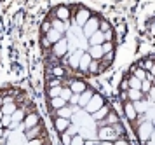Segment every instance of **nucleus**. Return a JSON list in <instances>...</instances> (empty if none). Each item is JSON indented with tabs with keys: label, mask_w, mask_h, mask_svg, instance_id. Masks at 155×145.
<instances>
[{
	"label": "nucleus",
	"mask_w": 155,
	"mask_h": 145,
	"mask_svg": "<svg viewBox=\"0 0 155 145\" xmlns=\"http://www.w3.org/2000/svg\"><path fill=\"white\" fill-rule=\"evenodd\" d=\"M82 143H85V142H84V136L75 133V135L71 136V145H82Z\"/></svg>",
	"instance_id": "obj_27"
},
{
	"label": "nucleus",
	"mask_w": 155,
	"mask_h": 145,
	"mask_svg": "<svg viewBox=\"0 0 155 145\" xmlns=\"http://www.w3.org/2000/svg\"><path fill=\"white\" fill-rule=\"evenodd\" d=\"M82 28V33H84L85 39H89L96 30H99V21L96 19V18H89V19L84 23V26H80Z\"/></svg>",
	"instance_id": "obj_3"
},
{
	"label": "nucleus",
	"mask_w": 155,
	"mask_h": 145,
	"mask_svg": "<svg viewBox=\"0 0 155 145\" xmlns=\"http://www.w3.org/2000/svg\"><path fill=\"white\" fill-rule=\"evenodd\" d=\"M127 86H129L131 89H140L141 91V81H140V79H136L134 75L127 81Z\"/></svg>",
	"instance_id": "obj_25"
},
{
	"label": "nucleus",
	"mask_w": 155,
	"mask_h": 145,
	"mask_svg": "<svg viewBox=\"0 0 155 145\" xmlns=\"http://www.w3.org/2000/svg\"><path fill=\"white\" fill-rule=\"evenodd\" d=\"M120 88H122V89H129V86H127V82H122V84H120Z\"/></svg>",
	"instance_id": "obj_45"
},
{
	"label": "nucleus",
	"mask_w": 155,
	"mask_h": 145,
	"mask_svg": "<svg viewBox=\"0 0 155 145\" xmlns=\"http://www.w3.org/2000/svg\"><path fill=\"white\" fill-rule=\"evenodd\" d=\"M68 103H70V105H78V93H71Z\"/></svg>",
	"instance_id": "obj_37"
},
{
	"label": "nucleus",
	"mask_w": 155,
	"mask_h": 145,
	"mask_svg": "<svg viewBox=\"0 0 155 145\" xmlns=\"http://www.w3.org/2000/svg\"><path fill=\"white\" fill-rule=\"evenodd\" d=\"M134 77H136V79H140V81H145V79H147V72H145L143 68H140V70H136V72H134Z\"/></svg>",
	"instance_id": "obj_34"
},
{
	"label": "nucleus",
	"mask_w": 155,
	"mask_h": 145,
	"mask_svg": "<svg viewBox=\"0 0 155 145\" xmlns=\"http://www.w3.org/2000/svg\"><path fill=\"white\" fill-rule=\"evenodd\" d=\"M38 124V116L37 114H28L26 117H25V126H26V129L31 128V126H37Z\"/></svg>",
	"instance_id": "obj_21"
},
{
	"label": "nucleus",
	"mask_w": 155,
	"mask_h": 145,
	"mask_svg": "<svg viewBox=\"0 0 155 145\" xmlns=\"http://www.w3.org/2000/svg\"><path fill=\"white\" fill-rule=\"evenodd\" d=\"M47 46H51V42L47 40V37H45V39H44V47H47Z\"/></svg>",
	"instance_id": "obj_44"
},
{
	"label": "nucleus",
	"mask_w": 155,
	"mask_h": 145,
	"mask_svg": "<svg viewBox=\"0 0 155 145\" xmlns=\"http://www.w3.org/2000/svg\"><path fill=\"white\" fill-rule=\"evenodd\" d=\"M70 89L71 93H82V91L87 89V86H85V82H82V81H70Z\"/></svg>",
	"instance_id": "obj_15"
},
{
	"label": "nucleus",
	"mask_w": 155,
	"mask_h": 145,
	"mask_svg": "<svg viewBox=\"0 0 155 145\" xmlns=\"http://www.w3.org/2000/svg\"><path fill=\"white\" fill-rule=\"evenodd\" d=\"M152 133H153V126H152V121H143L140 126H138V138L141 142H148L152 138Z\"/></svg>",
	"instance_id": "obj_1"
},
{
	"label": "nucleus",
	"mask_w": 155,
	"mask_h": 145,
	"mask_svg": "<svg viewBox=\"0 0 155 145\" xmlns=\"http://www.w3.org/2000/svg\"><path fill=\"white\" fill-rule=\"evenodd\" d=\"M124 114H126V117L129 121H134V119L138 117V114H136V110H134V107H133V102H126L124 103Z\"/></svg>",
	"instance_id": "obj_13"
},
{
	"label": "nucleus",
	"mask_w": 155,
	"mask_h": 145,
	"mask_svg": "<svg viewBox=\"0 0 155 145\" xmlns=\"http://www.w3.org/2000/svg\"><path fill=\"white\" fill-rule=\"evenodd\" d=\"M51 28H52V26H51V23H44L42 30H44V32H47V30H51Z\"/></svg>",
	"instance_id": "obj_43"
},
{
	"label": "nucleus",
	"mask_w": 155,
	"mask_h": 145,
	"mask_svg": "<svg viewBox=\"0 0 155 145\" xmlns=\"http://www.w3.org/2000/svg\"><path fill=\"white\" fill-rule=\"evenodd\" d=\"M103 42H105V33H103L101 30H96V32L87 39V44H89V46H101Z\"/></svg>",
	"instance_id": "obj_8"
},
{
	"label": "nucleus",
	"mask_w": 155,
	"mask_h": 145,
	"mask_svg": "<svg viewBox=\"0 0 155 145\" xmlns=\"http://www.w3.org/2000/svg\"><path fill=\"white\" fill-rule=\"evenodd\" d=\"M91 61H92L91 54H89L87 51H84V53L80 54V60H78V70H80L82 74H85V72L89 70V65H91Z\"/></svg>",
	"instance_id": "obj_6"
},
{
	"label": "nucleus",
	"mask_w": 155,
	"mask_h": 145,
	"mask_svg": "<svg viewBox=\"0 0 155 145\" xmlns=\"http://www.w3.org/2000/svg\"><path fill=\"white\" fill-rule=\"evenodd\" d=\"M87 53L91 54V58L92 60H103V49H101V46H89V49H87Z\"/></svg>",
	"instance_id": "obj_12"
},
{
	"label": "nucleus",
	"mask_w": 155,
	"mask_h": 145,
	"mask_svg": "<svg viewBox=\"0 0 155 145\" xmlns=\"http://www.w3.org/2000/svg\"><path fill=\"white\" fill-rule=\"evenodd\" d=\"M89 18H91V12H89L87 9H80L77 12V16H75V25H77V26H84V23L89 19Z\"/></svg>",
	"instance_id": "obj_9"
},
{
	"label": "nucleus",
	"mask_w": 155,
	"mask_h": 145,
	"mask_svg": "<svg viewBox=\"0 0 155 145\" xmlns=\"http://www.w3.org/2000/svg\"><path fill=\"white\" fill-rule=\"evenodd\" d=\"M150 88H152L150 81H147V79H145V81H141V93H143V95H147L148 91H150Z\"/></svg>",
	"instance_id": "obj_30"
},
{
	"label": "nucleus",
	"mask_w": 155,
	"mask_h": 145,
	"mask_svg": "<svg viewBox=\"0 0 155 145\" xmlns=\"http://www.w3.org/2000/svg\"><path fill=\"white\" fill-rule=\"evenodd\" d=\"M105 119L108 121V123H110V124H117V123H119V117H117V116H115L113 112H108Z\"/></svg>",
	"instance_id": "obj_29"
},
{
	"label": "nucleus",
	"mask_w": 155,
	"mask_h": 145,
	"mask_svg": "<svg viewBox=\"0 0 155 145\" xmlns=\"http://www.w3.org/2000/svg\"><path fill=\"white\" fill-rule=\"evenodd\" d=\"M52 74H54L56 77H59V79H61V77L64 75V70L61 68V67H54V68H52Z\"/></svg>",
	"instance_id": "obj_36"
},
{
	"label": "nucleus",
	"mask_w": 155,
	"mask_h": 145,
	"mask_svg": "<svg viewBox=\"0 0 155 145\" xmlns=\"http://www.w3.org/2000/svg\"><path fill=\"white\" fill-rule=\"evenodd\" d=\"M56 114H58V117H66V119H70L71 116H73V112H71V109L68 107V105H64V107H61V109H58Z\"/></svg>",
	"instance_id": "obj_23"
},
{
	"label": "nucleus",
	"mask_w": 155,
	"mask_h": 145,
	"mask_svg": "<svg viewBox=\"0 0 155 145\" xmlns=\"http://www.w3.org/2000/svg\"><path fill=\"white\" fill-rule=\"evenodd\" d=\"M145 67H147V68L150 70V68H152V61H147V63H145Z\"/></svg>",
	"instance_id": "obj_47"
},
{
	"label": "nucleus",
	"mask_w": 155,
	"mask_h": 145,
	"mask_svg": "<svg viewBox=\"0 0 155 145\" xmlns=\"http://www.w3.org/2000/svg\"><path fill=\"white\" fill-rule=\"evenodd\" d=\"M0 128H4V124H2V121H0Z\"/></svg>",
	"instance_id": "obj_49"
},
{
	"label": "nucleus",
	"mask_w": 155,
	"mask_h": 145,
	"mask_svg": "<svg viewBox=\"0 0 155 145\" xmlns=\"http://www.w3.org/2000/svg\"><path fill=\"white\" fill-rule=\"evenodd\" d=\"M99 140H115L117 138V133L113 129V126H106V128H101L98 131Z\"/></svg>",
	"instance_id": "obj_7"
},
{
	"label": "nucleus",
	"mask_w": 155,
	"mask_h": 145,
	"mask_svg": "<svg viewBox=\"0 0 155 145\" xmlns=\"http://www.w3.org/2000/svg\"><path fill=\"white\" fill-rule=\"evenodd\" d=\"M52 53H54V56H58V58H61V56H64L68 53V44H66V39H64V37L52 44Z\"/></svg>",
	"instance_id": "obj_5"
},
{
	"label": "nucleus",
	"mask_w": 155,
	"mask_h": 145,
	"mask_svg": "<svg viewBox=\"0 0 155 145\" xmlns=\"http://www.w3.org/2000/svg\"><path fill=\"white\" fill-rule=\"evenodd\" d=\"M0 121H2V124H4V128H9V126H11V123H12V117H11V114H4Z\"/></svg>",
	"instance_id": "obj_28"
},
{
	"label": "nucleus",
	"mask_w": 155,
	"mask_h": 145,
	"mask_svg": "<svg viewBox=\"0 0 155 145\" xmlns=\"http://www.w3.org/2000/svg\"><path fill=\"white\" fill-rule=\"evenodd\" d=\"M103 105H105V100H103V96L94 93V95H92V98L89 100V103L84 107V110L87 112V114H92V112H96L99 107H103Z\"/></svg>",
	"instance_id": "obj_2"
},
{
	"label": "nucleus",
	"mask_w": 155,
	"mask_h": 145,
	"mask_svg": "<svg viewBox=\"0 0 155 145\" xmlns=\"http://www.w3.org/2000/svg\"><path fill=\"white\" fill-rule=\"evenodd\" d=\"M45 33H47V40H49L51 44H54V42H58L59 39H63V33H61V32H58V30H54V28L47 30Z\"/></svg>",
	"instance_id": "obj_17"
},
{
	"label": "nucleus",
	"mask_w": 155,
	"mask_h": 145,
	"mask_svg": "<svg viewBox=\"0 0 155 145\" xmlns=\"http://www.w3.org/2000/svg\"><path fill=\"white\" fill-rule=\"evenodd\" d=\"M101 28H103L101 32H108V30H110V26H108V23H105V21L101 23Z\"/></svg>",
	"instance_id": "obj_41"
},
{
	"label": "nucleus",
	"mask_w": 155,
	"mask_h": 145,
	"mask_svg": "<svg viewBox=\"0 0 155 145\" xmlns=\"http://www.w3.org/2000/svg\"><path fill=\"white\" fill-rule=\"evenodd\" d=\"M70 109H71V112H73V114H78L82 107H80V105H70Z\"/></svg>",
	"instance_id": "obj_40"
},
{
	"label": "nucleus",
	"mask_w": 155,
	"mask_h": 145,
	"mask_svg": "<svg viewBox=\"0 0 155 145\" xmlns=\"http://www.w3.org/2000/svg\"><path fill=\"white\" fill-rule=\"evenodd\" d=\"M56 18L58 19H61V21H68V18H70V11H68V7H58Z\"/></svg>",
	"instance_id": "obj_22"
},
{
	"label": "nucleus",
	"mask_w": 155,
	"mask_h": 145,
	"mask_svg": "<svg viewBox=\"0 0 155 145\" xmlns=\"http://www.w3.org/2000/svg\"><path fill=\"white\" fill-rule=\"evenodd\" d=\"M120 79H122V74L119 72V74L115 75V79H113V84H119V81H120Z\"/></svg>",
	"instance_id": "obj_42"
},
{
	"label": "nucleus",
	"mask_w": 155,
	"mask_h": 145,
	"mask_svg": "<svg viewBox=\"0 0 155 145\" xmlns=\"http://www.w3.org/2000/svg\"><path fill=\"white\" fill-rule=\"evenodd\" d=\"M68 124H70V119L66 117H56L54 119V126H56V129L59 133H63L66 128H68Z\"/></svg>",
	"instance_id": "obj_14"
},
{
	"label": "nucleus",
	"mask_w": 155,
	"mask_h": 145,
	"mask_svg": "<svg viewBox=\"0 0 155 145\" xmlns=\"http://www.w3.org/2000/svg\"><path fill=\"white\" fill-rule=\"evenodd\" d=\"M63 143H66V145L71 143V136L68 135V133H63Z\"/></svg>",
	"instance_id": "obj_38"
},
{
	"label": "nucleus",
	"mask_w": 155,
	"mask_h": 145,
	"mask_svg": "<svg viewBox=\"0 0 155 145\" xmlns=\"http://www.w3.org/2000/svg\"><path fill=\"white\" fill-rule=\"evenodd\" d=\"M59 96L63 98V100H66V102H68V100H70V96H71V89H70V88H66V89H63V88H61V93H59Z\"/></svg>",
	"instance_id": "obj_32"
},
{
	"label": "nucleus",
	"mask_w": 155,
	"mask_h": 145,
	"mask_svg": "<svg viewBox=\"0 0 155 145\" xmlns=\"http://www.w3.org/2000/svg\"><path fill=\"white\" fill-rule=\"evenodd\" d=\"M127 98L131 100V102H134V100H143V93H141L140 89H127Z\"/></svg>",
	"instance_id": "obj_24"
},
{
	"label": "nucleus",
	"mask_w": 155,
	"mask_h": 145,
	"mask_svg": "<svg viewBox=\"0 0 155 145\" xmlns=\"http://www.w3.org/2000/svg\"><path fill=\"white\" fill-rule=\"evenodd\" d=\"M148 103H150V102H148ZM148 103L147 102H141V100H134L133 107H134V110H136V114H145V110L148 109Z\"/></svg>",
	"instance_id": "obj_19"
},
{
	"label": "nucleus",
	"mask_w": 155,
	"mask_h": 145,
	"mask_svg": "<svg viewBox=\"0 0 155 145\" xmlns=\"http://www.w3.org/2000/svg\"><path fill=\"white\" fill-rule=\"evenodd\" d=\"M115 143H117V145H124V143H127V142H126V140H117Z\"/></svg>",
	"instance_id": "obj_46"
},
{
	"label": "nucleus",
	"mask_w": 155,
	"mask_h": 145,
	"mask_svg": "<svg viewBox=\"0 0 155 145\" xmlns=\"http://www.w3.org/2000/svg\"><path fill=\"white\" fill-rule=\"evenodd\" d=\"M59 93H61V86H56V88H51V89H49V96H51V98L59 96Z\"/></svg>",
	"instance_id": "obj_35"
},
{
	"label": "nucleus",
	"mask_w": 155,
	"mask_h": 145,
	"mask_svg": "<svg viewBox=\"0 0 155 145\" xmlns=\"http://www.w3.org/2000/svg\"><path fill=\"white\" fill-rule=\"evenodd\" d=\"M5 143H28V138H26V135L21 131V129H12V131L9 133V142Z\"/></svg>",
	"instance_id": "obj_4"
},
{
	"label": "nucleus",
	"mask_w": 155,
	"mask_h": 145,
	"mask_svg": "<svg viewBox=\"0 0 155 145\" xmlns=\"http://www.w3.org/2000/svg\"><path fill=\"white\" fill-rule=\"evenodd\" d=\"M64 105H68V102H66V100H63L61 96H54V98H51V107H52L54 110L61 109V107H64Z\"/></svg>",
	"instance_id": "obj_20"
},
{
	"label": "nucleus",
	"mask_w": 155,
	"mask_h": 145,
	"mask_svg": "<svg viewBox=\"0 0 155 145\" xmlns=\"http://www.w3.org/2000/svg\"><path fill=\"white\" fill-rule=\"evenodd\" d=\"M108 112H110V109H108L106 105H103V107H99L96 112H92L91 119H92V121H96V123H98V121H103V119L106 117V114H108Z\"/></svg>",
	"instance_id": "obj_11"
},
{
	"label": "nucleus",
	"mask_w": 155,
	"mask_h": 145,
	"mask_svg": "<svg viewBox=\"0 0 155 145\" xmlns=\"http://www.w3.org/2000/svg\"><path fill=\"white\" fill-rule=\"evenodd\" d=\"M66 44H68V51L70 53H75L78 49V42H77V37H75V33H68V37H66Z\"/></svg>",
	"instance_id": "obj_16"
},
{
	"label": "nucleus",
	"mask_w": 155,
	"mask_h": 145,
	"mask_svg": "<svg viewBox=\"0 0 155 145\" xmlns=\"http://www.w3.org/2000/svg\"><path fill=\"white\" fill-rule=\"evenodd\" d=\"M49 86H51V88H56V86H61V79L58 77V79H54V81H51V82H49Z\"/></svg>",
	"instance_id": "obj_39"
},
{
	"label": "nucleus",
	"mask_w": 155,
	"mask_h": 145,
	"mask_svg": "<svg viewBox=\"0 0 155 145\" xmlns=\"http://www.w3.org/2000/svg\"><path fill=\"white\" fill-rule=\"evenodd\" d=\"M101 49H103V53H112V49H113V46H112V42H108V40H105L103 44H101Z\"/></svg>",
	"instance_id": "obj_33"
},
{
	"label": "nucleus",
	"mask_w": 155,
	"mask_h": 145,
	"mask_svg": "<svg viewBox=\"0 0 155 145\" xmlns=\"http://www.w3.org/2000/svg\"><path fill=\"white\" fill-rule=\"evenodd\" d=\"M51 26L54 28V30H58V32H61V33H64V32L68 30V25H66V21H61V19H58V18H54V19H52Z\"/></svg>",
	"instance_id": "obj_18"
},
{
	"label": "nucleus",
	"mask_w": 155,
	"mask_h": 145,
	"mask_svg": "<svg viewBox=\"0 0 155 145\" xmlns=\"http://www.w3.org/2000/svg\"><path fill=\"white\" fill-rule=\"evenodd\" d=\"M14 110H16V105L11 103V102H7V103L2 107V112H4V114H12Z\"/></svg>",
	"instance_id": "obj_26"
},
{
	"label": "nucleus",
	"mask_w": 155,
	"mask_h": 145,
	"mask_svg": "<svg viewBox=\"0 0 155 145\" xmlns=\"http://www.w3.org/2000/svg\"><path fill=\"white\" fill-rule=\"evenodd\" d=\"M4 136V128H0V138Z\"/></svg>",
	"instance_id": "obj_48"
},
{
	"label": "nucleus",
	"mask_w": 155,
	"mask_h": 145,
	"mask_svg": "<svg viewBox=\"0 0 155 145\" xmlns=\"http://www.w3.org/2000/svg\"><path fill=\"white\" fill-rule=\"evenodd\" d=\"M92 95H94V91H92V89H89V88H87L85 91H82V93L78 95V105H80V107L84 109L85 105L89 103V100L92 98Z\"/></svg>",
	"instance_id": "obj_10"
},
{
	"label": "nucleus",
	"mask_w": 155,
	"mask_h": 145,
	"mask_svg": "<svg viewBox=\"0 0 155 145\" xmlns=\"http://www.w3.org/2000/svg\"><path fill=\"white\" fill-rule=\"evenodd\" d=\"M87 72H91V74H98L99 72V67H98V60H92L91 65H89V70Z\"/></svg>",
	"instance_id": "obj_31"
}]
</instances>
